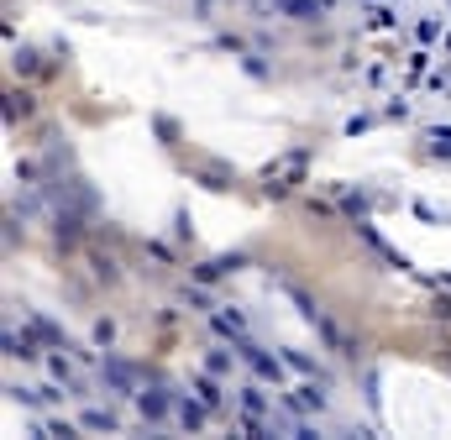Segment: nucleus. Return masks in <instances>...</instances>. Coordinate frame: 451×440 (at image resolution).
<instances>
[{
    "label": "nucleus",
    "instance_id": "20e7f679",
    "mask_svg": "<svg viewBox=\"0 0 451 440\" xmlns=\"http://www.w3.org/2000/svg\"><path fill=\"white\" fill-rule=\"evenodd\" d=\"M100 378H105V383H111V388H116V393H142V388H137V372H131L126 362H116V356H105V367H100Z\"/></svg>",
    "mask_w": 451,
    "mask_h": 440
},
{
    "label": "nucleus",
    "instance_id": "f03ea898",
    "mask_svg": "<svg viewBox=\"0 0 451 440\" xmlns=\"http://www.w3.org/2000/svg\"><path fill=\"white\" fill-rule=\"evenodd\" d=\"M299 173H304V152H289L278 168L262 173V189H268V194H284V189H294L289 179H299Z\"/></svg>",
    "mask_w": 451,
    "mask_h": 440
},
{
    "label": "nucleus",
    "instance_id": "2eb2a0df",
    "mask_svg": "<svg viewBox=\"0 0 451 440\" xmlns=\"http://www.w3.org/2000/svg\"><path fill=\"white\" fill-rule=\"evenodd\" d=\"M425 142H430V152H435V157H451V126H430V131H425Z\"/></svg>",
    "mask_w": 451,
    "mask_h": 440
},
{
    "label": "nucleus",
    "instance_id": "a878e982",
    "mask_svg": "<svg viewBox=\"0 0 451 440\" xmlns=\"http://www.w3.org/2000/svg\"><path fill=\"white\" fill-rule=\"evenodd\" d=\"M325 6H336V0H325Z\"/></svg>",
    "mask_w": 451,
    "mask_h": 440
},
{
    "label": "nucleus",
    "instance_id": "9b49d317",
    "mask_svg": "<svg viewBox=\"0 0 451 440\" xmlns=\"http://www.w3.org/2000/svg\"><path fill=\"white\" fill-rule=\"evenodd\" d=\"M236 268H242V257H210V262H200V268H194V278H200V283H216V278L236 273Z\"/></svg>",
    "mask_w": 451,
    "mask_h": 440
},
{
    "label": "nucleus",
    "instance_id": "b1692460",
    "mask_svg": "<svg viewBox=\"0 0 451 440\" xmlns=\"http://www.w3.org/2000/svg\"><path fill=\"white\" fill-rule=\"evenodd\" d=\"M184 304H194V310H216V304H210L200 288H184Z\"/></svg>",
    "mask_w": 451,
    "mask_h": 440
},
{
    "label": "nucleus",
    "instance_id": "393cba45",
    "mask_svg": "<svg viewBox=\"0 0 451 440\" xmlns=\"http://www.w3.org/2000/svg\"><path fill=\"white\" fill-rule=\"evenodd\" d=\"M425 58H430V52H409V79L425 74Z\"/></svg>",
    "mask_w": 451,
    "mask_h": 440
},
{
    "label": "nucleus",
    "instance_id": "aec40b11",
    "mask_svg": "<svg viewBox=\"0 0 451 440\" xmlns=\"http://www.w3.org/2000/svg\"><path fill=\"white\" fill-rule=\"evenodd\" d=\"M43 435H58V440H74V424H69V419H43Z\"/></svg>",
    "mask_w": 451,
    "mask_h": 440
},
{
    "label": "nucleus",
    "instance_id": "6ab92c4d",
    "mask_svg": "<svg viewBox=\"0 0 451 440\" xmlns=\"http://www.w3.org/2000/svg\"><path fill=\"white\" fill-rule=\"evenodd\" d=\"M205 372L226 378V372H231V351H210V356H205Z\"/></svg>",
    "mask_w": 451,
    "mask_h": 440
},
{
    "label": "nucleus",
    "instance_id": "5701e85b",
    "mask_svg": "<svg viewBox=\"0 0 451 440\" xmlns=\"http://www.w3.org/2000/svg\"><path fill=\"white\" fill-rule=\"evenodd\" d=\"M415 37H420V43H435V37H441V26H435V21L425 16V21H420V26H415Z\"/></svg>",
    "mask_w": 451,
    "mask_h": 440
},
{
    "label": "nucleus",
    "instance_id": "9d476101",
    "mask_svg": "<svg viewBox=\"0 0 451 440\" xmlns=\"http://www.w3.org/2000/svg\"><path fill=\"white\" fill-rule=\"evenodd\" d=\"M205 414H210V404H205V398H189V393L179 398V424H184V430H200Z\"/></svg>",
    "mask_w": 451,
    "mask_h": 440
},
{
    "label": "nucleus",
    "instance_id": "f3484780",
    "mask_svg": "<svg viewBox=\"0 0 451 440\" xmlns=\"http://www.w3.org/2000/svg\"><path fill=\"white\" fill-rule=\"evenodd\" d=\"M26 111H32V95H26V89H21V95L11 89V95H6V121H16V115H26Z\"/></svg>",
    "mask_w": 451,
    "mask_h": 440
},
{
    "label": "nucleus",
    "instance_id": "dca6fc26",
    "mask_svg": "<svg viewBox=\"0 0 451 440\" xmlns=\"http://www.w3.org/2000/svg\"><path fill=\"white\" fill-rule=\"evenodd\" d=\"M84 430H105V435H111L116 430V414H111V409H84Z\"/></svg>",
    "mask_w": 451,
    "mask_h": 440
},
{
    "label": "nucleus",
    "instance_id": "4468645a",
    "mask_svg": "<svg viewBox=\"0 0 451 440\" xmlns=\"http://www.w3.org/2000/svg\"><path fill=\"white\" fill-rule=\"evenodd\" d=\"M284 362L294 367V372H304V378H321V383H330V378H325V372L315 367V362H310V356H304V351H284Z\"/></svg>",
    "mask_w": 451,
    "mask_h": 440
},
{
    "label": "nucleus",
    "instance_id": "a211bd4d",
    "mask_svg": "<svg viewBox=\"0 0 451 440\" xmlns=\"http://www.w3.org/2000/svg\"><path fill=\"white\" fill-rule=\"evenodd\" d=\"M394 21H399V16H394L389 6H373V16H367V26H373V32H389Z\"/></svg>",
    "mask_w": 451,
    "mask_h": 440
},
{
    "label": "nucleus",
    "instance_id": "6e6552de",
    "mask_svg": "<svg viewBox=\"0 0 451 440\" xmlns=\"http://www.w3.org/2000/svg\"><path fill=\"white\" fill-rule=\"evenodd\" d=\"M210 325H216V336H226V341H242L247 336L242 310H210Z\"/></svg>",
    "mask_w": 451,
    "mask_h": 440
},
{
    "label": "nucleus",
    "instance_id": "f8f14e48",
    "mask_svg": "<svg viewBox=\"0 0 451 440\" xmlns=\"http://www.w3.org/2000/svg\"><path fill=\"white\" fill-rule=\"evenodd\" d=\"M6 393L16 398V404H26V409H48V398H58V393H52V388H21V383H11Z\"/></svg>",
    "mask_w": 451,
    "mask_h": 440
},
{
    "label": "nucleus",
    "instance_id": "423d86ee",
    "mask_svg": "<svg viewBox=\"0 0 451 440\" xmlns=\"http://www.w3.org/2000/svg\"><path fill=\"white\" fill-rule=\"evenodd\" d=\"M278 11H284V16H294V21H325V0H273Z\"/></svg>",
    "mask_w": 451,
    "mask_h": 440
},
{
    "label": "nucleus",
    "instance_id": "4be33fe9",
    "mask_svg": "<svg viewBox=\"0 0 451 440\" xmlns=\"http://www.w3.org/2000/svg\"><path fill=\"white\" fill-rule=\"evenodd\" d=\"M404 115H409V105L399 95H394V105H383V121H404Z\"/></svg>",
    "mask_w": 451,
    "mask_h": 440
},
{
    "label": "nucleus",
    "instance_id": "39448f33",
    "mask_svg": "<svg viewBox=\"0 0 451 440\" xmlns=\"http://www.w3.org/2000/svg\"><path fill=\"white\" fill-rule=\"evenodd\" d=\"M137 409H142V419H152V424H157V419H168L174 398H168L163 388H142V393H137Z\"/></svg>",
    "mask_w": 451,
    "mask_h": 440
},
{
    "label": "nucleus",
    "instance_id": "7ed1b4c3",
    "mask_svg": "<svg viewBox=\"0 0 451 440\" xmlns=\"http://www.w3.org/2000/svg\"><path fill=\"white\" fill-rule=\"evenodd\" d=\"M6 356L11 362H16V356L21 362H37V356H43L37 351V330H6Z\"/></svg>",
    "mask_w": 451,
    "mask_h": 440
},
{
    "label": "nucleus",
    "instance_id": "412c9836",
    "mask_svg": "<svg viewBox=\"0 0 451 440\" xmlns=\"http://www.w3.org/2000/svg\"><path fill=\"white\" fill-rule=\"evenodd\" d=\"M111 341H116V325H111V320H100V325H95V346L111 351Z\"/></svg>",
    "mask_w": 451,
    "mask_h": 440
},
{
    "label": "nucleus",
    "instance_id": "0eeeda50",
    "mask_svg": "<svg viewBox=\"0 0 451 440\" xmlns=\"http://www.w3.org/2000/svg\"><path fill=\"white\" fill-rule=\"evenodd\" d=\"M236 409H242V414H268V388H262V378L236 388Z\"/></svg>",
    "mask_w": 451,
    "mask_h": 440
},
{
    "label": "nucleus",
    "instance_id": "ddd939ff",
    "mask_svg": "<svg viewBox=\"0 0 451 440\" xmlns=\"http://www.w3.org/2000/svg\"><path fill=\"white\" fill-rule=\"evenodd\" d=\"M189 388L200 393L210 409H221V404H226V398H221V388H216V372H194V378H189Z\"/></svg>",
    "mask_w": 451,
    "mask_h": 440
},
{
    "label": "nucleus",
    "instance_id": "f257e3e1",
    "mask_svg": "<svg viewBox=\"0 0 451 440\" xmlns=\"http://www.w3.org/2000/svg\"><path fill=\"white\" fill-rule=\"evenodd\" d=\"M236 356H242V362H247V372H252V378H262V383H273V388H278V383H284V356H273V351H262V346L257 341H236Z\"/></svg>",
    "mask_w": 451,
    "mask_h": 440
},
{
    "label": "nucleus",
    "instance_id": "1a4fd4ad",
    "mask_svg": "<svg viewBox=\"0 0 451 440\" xmlns=\"http://www.w3.org/2000/svg\"><path fill=\"white\" fill-rule=\"evenodd\" d=\"M48 372H52V383H63V393H74V398H84V378L63 362V356H48Z\"/></svg>",
    "mask_w": 451,
    "mask_h": 440
}]
</instances>
